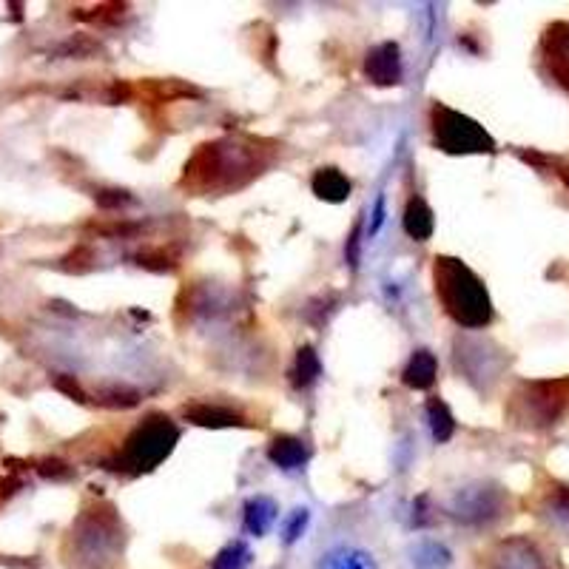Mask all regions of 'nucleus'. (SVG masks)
<instances>
[{
  "label": "nucleus",
  "instance_id": "obj_10",
  "mask_svg": "<svg viewBox=\"0 0 569 569\" xmlns=\"http://www.w3.org/2000/svg\"><path fill=\"white\" fill-rule=\"evenodd\" d=\"M183 416L191 424H200V427H245L248 424L239 413L220 407V404H188Z\"/></svg>",
  "mask_w": 569,
  "mask_h": 569
},
{
  "label": "nucleus",
  "instance_id": "obj_12",
  "mask_svg": "<svg viewBox=\"0 0 569 569\" xmlns=\"http://www.w3.org/2000/svg\"><path fill=\"white\" fill-rule=\"evenodd\" d=\"M268 459L282 470H299L308 461V447H305V441L296 439V436H276L268 444Z\"/></svg>",
  "mask_w": 569,
  "mask_h": 569
},
{
  "label": "nucleus",
  "instance_id": "obj_1",
  "mask_svg": "<svg viewBox=\"0 0 569 569\" xmlns=\"http://www.w3.org/2000/svg\"><path fill=\"white\" fill-rule=\"evenodd\" d=\"M259 148L237 140H217L200 146L183 168L185 191L194 194H225L237 191L245 183H251L259 174Z\"/></svg>",
  "mask_w": 569,
  "mask_h": 569
},
{
  "label": "nucleus",
  "instance_id": "obj_20",
  "mask_svg": "<svg viewBox=\"0 0 569 569\" xmlns=\"http://www.w3.org/2000/svg\"><path fill=\"white\" fill-rule=\"evenodd\" d=\"M427 419H430V430H433V439L436 441H450L456 422H453V413L450 407L441 402V399H430L427 402Z\"/></svg>",
  "mask_w": 569,
  "mask_h": 569
},
{
  "label": "nucleus",
  "instance_id": "obj_16",
  "mask_svg": "<svg viewBox=\"0 0 569 569\" xmlns=\"http://www.w3.org/2000/svg\"><path fill=\"white\" fill-rule=\"evenodd\" d=\"M316 569H379L373 555L356 547H336V550L325 552L319 567Z\"/></svg>",
  "mask_w": 569,
  "mask_h": 569
},
{
  "label": "nucleus",
  "instance_id": "obj_5",
  "mask_svg": "<svg viewBox=\"0 0 569 569\" xmlns=\"http://www.w3.org/2000/svg\"><path fill=\"white\" fill-rule=\"evenodd\" d=\"M513 413L518 419H533V424H552L569 404V382H535L527 385V396H515Z\"/></svg>",
  "mask_w": 569,
  "mask_h": 569
},
{
  "label": "nucleus",
  "instance_id": "obj_2",
  "mask_svg": "<svg viewBox=\"0 0 569 569\" xmlns=\"http://www.w3.org/2000/svg\"><path fill=\"white\" fill-rule=\"evenodd\" d=\"M433 282L444 313L461 328H487L493 322V305L484 282L461 259L436 257Z\"/></svg>",
  "mask_w": 569,
  "mask_h": 569
},
{
  "label": "nucleus",
  "instance_id": "obj_3",
  "mask_svg": "<svg viewBox=\"0 0 569 569\" xmlns=\"http://www.w3.org/2000/svg\"><path fill=\"white\" fill-rule=\"evenodd\" d=\"M177 439H180L177 424L163 413H151L146 422H140L131 430L123 453L111 461L109 470H120V473H129V476L151 473L160 461L171 456Z\"/></svg>",
  "mask_w": 569,
  "mask_h": 569
},
{
  "label": "nucleus",
  "instance_id": "obj_24",
  "mask_svg": "<svg viewBox=\"0 0 569 569\" xmlns=\"http://www.w3.org/2000/svg\"><path fill=\"white\" fill-rule=\"evenodd\" d=\"M94 200L100 208H120V205H129L131 194L129 191H120V188H106V191H97Z\"/></svg>",
  "mask_w": 569,
  "mask_h": 569
},
{
  "label": "nucleus",
  "instance_id": "obj_13",
  "mask_svg": "<svg viewBox=\"0 0 569 569\" xmlns=\"http://www.w3.org/2000/svg\"><path fill=\"white\" fill-rule=\"evenodd\" d=\"M313 194L325 202H345L350 197V180L339 168H319L311 180Z\"/></svg>",
  "mask_w": 569,
  "mask_h": 569
},
{
  "label": "nucleus",
  "instance_id": "obj_9",
  "mask_svg": "<svg viewBox=\"0 0 569 569\" xmlns=\"http://www.w3.org/2000/svg\"><path fill=\"white\" fill-rule=\"evenodd\" d=\"M544 55L550 63L552 77L569 92V26L555 23L544 35Z\"/></svg>",
  "mask_w": 569,
  "mask_h": 569
},
{
  "label": "nucleus",
  "instance_id": "obj_26",
  "mask_svg": "<svg viewBox=\"0 0 569 569\" xmlns=\"http://www.w3.org/2000/svg\"><path fill=\"white\" fill-rule=\"evenodd\" d=\"M40 473H43V476H46V478H69V476H72L69 464H63V461H57V459L43 461Z\"/></svg>",
  "mask_w": 569,
  "mask_h": 569
},
{
  "label": "nucleus",
  "instance_id": "obj_14",
  "mask_svg": "<svg viewBox=\"0 0 569 569\" xmlns=\"http://www.w3.org/2000/svg\"><path fill=\"white\" fill-rule=\"evenodd\" d=\"M433 228H436V220H433V211L430 205L422 200V197H413L404 208V231L416 242H427L433 237Z\"/></svg>",
  "mask_w": 569,
  "mask_h": 569
},
{
  "label": "nucleus",
  "instance_id": "obj_11",
  "mask_svg": "<svg viewBox=\"0 0 569 569\" xmlns=\"http://www.w3.org/2000/svg\"><path fill=\"white\" fill-rule=\"evenodd\" d=\"M436 376H439V362H436V356H433L430 350H416L413 359H410L407 368H404L402 382L410 387V390H427V387H433Z\"/></svg>",
  "mask_w": 569,
  "mask_h": 569
},
{
  "label": "nucleus",
  "instance_id": "obj_22",
  "mask_svg": "<svg viewBox=\"0 0 569 569\" xmlns=\"http://www.w3.org/2000/svg\"><path fill=\"white\" fill-rule=\"evenodd\" d=\"M97 402L109 404V407H134V404L140 402V393L126 385H111L109 390H103L97 396Z\"/></svg>",
  "mask_w": 569,
  "mask_h": 569
},
{
  "label": "nucleus",
  "instance_id": "obj_23",
  "mask_svg": "<svg viewBox=\"0 0 569 569\" xmlns=\"http://www.w3.org/2000/svg\"><path fill=\"white\" fill-rule=\"evenodd\" d=\"M308 510L302 507V510H294L291 513V518L285 521V527H282V541H285V547H291V544H296L299 538H302V533H305V527H308Z\"/></svg>",
  "mask_w": 569,
  "mask_h": 569
},
{
  "label": "nucleus",
  "instance_id": "obj_8",
  "mask_svg": "<svg viewBox=\"0 0 569 569\" xmlns=\"http://www.w3.org/2000/svg\"><path fill=\"white\" fill-rule=\"evenodd\" d=\"M365 74L376 86H399L402 83V52L396 43H379L368 52Z\"/></svg>",
  "mask_w": 569,
  "mask_h": 569
},
{
  "label": "nucleus",
  "instance_id": "obj_28",
  "mask_svg": "<svg viewBox=\"0 0 569 569\" xmlns=\"http://www.w3.org/2000/svg\"><path fill=\"white\" fill-rule=\"evenodd\" d=\"M382 222H385V197H379V200H376V211H373V228H370V234H376V231L382 228Z\"/></svg>",
  "mask_w": 569,
  "mask_h": 569
},
{
  "label": "nucleus",
  "instance_id": "obj_15",
  "mask_svg": "<svg viewBox=\"0 0 569 569\" xmlns=\"http://www.w3.org/2000/svg\"><path fill=\"white\" fill-rule=\"evenodd\" d=\"M274 521H276L274 498L257 496L245 504V521H242L245 533L257 535L259 538V535H265L271 527H274Z\"/></svg>",
  "mask_w": 569,
  "mask_h": 569
},
{
  "label": "nucleus",
  "instance_id": "obj_27",
  "mask_svg": "<svg viewBox=\"0 0 569 569\" xmlns=\"http://www.w3.org/2000/svg\"><path fill=\"white\" fill-rule=\"evenodd\" d=\"M57 387H60V390H66V393H69V396H74L77 402H89V399H86V393L80 390V385L74 382L72 376H60V379H57Z\"/></svg>",
  "mask_w": 569,
  "mask_h": 569
},
{
  "label": "nucleus",
  "instance_id": "obj_4",
  "mask_svg": "<svg viewBox=\"0 0 569 569\" xmlns=\"http://www.w3.org/2000/svg\"><path fill=\"white\" fill-rule=\"evenodd\" d=\"M433 120V137L436 146L447 154H481V151H493L496 143L487 131L478 126L476 120H470L467 114L450 109L444 103H436L430 111Z\"/></svg>",
  "mask_w": 569,
  "mask_h": 569
},
{
  "label": "nucleus",
  "instance_id": "obj_21",
  "mask_svg": "<svg viewBox=\"0 0 569 569\" xmlns=\"http://www.w3.org/2000/svg\"><path fill=\"white\" fill-rule=\"evenodd\" d=\"M413 564H416V569H447L450 567V552L439 544H422L413 552Z\"/></svg>",
  "mask_w": 569,
  "mask_h": 569
},
{
  "label": "nucleus",
  "instance_id": "obj_7",
  "mask_svg": "<svg viewBox=\"0 0 569 569\" xmlns=\"http://www.w3.org/2000/svg\"><path fill=\"white\" fill-rule=\"evenodd\" d=\"M453 513L467 524H487L501 515V493L487 487H467L453 501Z\"/></svg>",
  "mask_w": 569,
  "mask_h": 569
},
{
  "label": "nucleus",
  "instance_id": "obj_18",
  "mask_svg": "<svg viewBox=\"0 0 569 569\" xmlns=\"http://www.w3.org/2000/svg\"><path fill=\"white\" fill-rule=\"evenodd\" d=\"M319 376H322V362H319L316 350H313L311 345L299 348V353H296V365L294 370H291V382H294V387L305 390V387H311Z\"/></svg>",
  "mask_w": 569,
  "mask_h": 569
},
{
  "label": "nucleus",
  "instance_id": "obj_17",
  "mask_svg": "<svg viewBox=\"0 0 569 569\" xmlns=\"http://www.w3.org/2000/svg\"><path fill=\"white\" fill-rule=\"evenodd\" d=\"M137 265L146 271H154V274H174L180 268V254L166 245H154V248H143L137 254Z\"/></svg>",
  "mask_w": 569,
  "mask_h": 569
},
{
  "label": "nucleus",
  "instance_id": "obj_6",
  "mask_svg": "<svg viewBox=\"0 0 569 569\" xmlns=\"http://www.w3.org/2000/svg\"><path fill=\"white\" fill-rule=\"evenodd\" d=\"M487 569H547V561L530 538H507L487 552Z\"/></svg>",
  "mask_w": 569,
  "mask_h": 569
},
{
  "label": "nucleus",
  "instance_id": "obj_25",
  "mask_svg": "<svg viewBox=\"0 0 569 569\" xmlns=\"http://www.w3.org/2000/svg\"><path fill=\"white\" fill-rule=\"evenodd\" d=\"M359 237H362V220L353 225L348 245H345V257H348L350 268H359V248H362V239Z\"/></svg>",
  "mask_w": 569,
  "mask_h": 569
},
{
  "label": "nucleus",
  "instance_id": "obj_19",
  "mask_svg": "<svg viewBox=\"0 0 569 569\" xmlns=\"http://www.w3.org/2000/svg\"><path fill=\"white\" fill-rule=\"evenodd\" d=\"M251 547L245 541H231L225 544L217 558L211 561V569H248L251 567Z\"/></svg>",
  "mask_w": 569,
  "mask_h": 569
}]
</instances>
